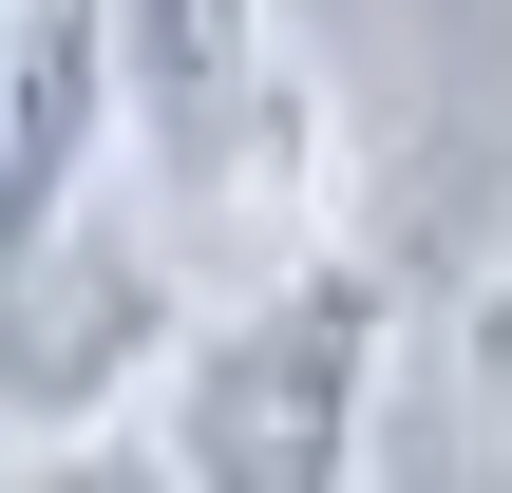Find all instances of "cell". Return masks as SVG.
Instances as JSON below:
<instances>
[{
    "instance_id": "cell-1",
    "label": "cell",
    "mask_w": 512,
    "mask_h": 493,
    "mask_svg": "<svg viewBox=\"0 0 512 493\" xmlns=\"http://www.w3.org/2000/svg\"><path fill=\"white\" fill-rule=\"evenodd\" d=\"M380 380H399V285H380V247H323V266L190 304V342L152 380V456H171V493H361Z\"/></svg>"
},
{
    "instance_id": "cell-2",
    "label": "cell",
    "mask_w": 512,
    "mask_h": 493,
    "mask_svg": "<svg viewBox=\"0 0 512 493\" xmlns=\"http://www.w3.org/2000/svg\"><path fill=\"white\" fill-rule=\"evenodd\" d=\"M171 342H190V266L114 247L95 209L38 266H0V418H38V437H114V399H152Z\"/></svg>"
},
{
    "instance_id": "cell-3",
    "label": "cell",
    "mask_w": 512,
    "mask_h": 493,
    "mask_svg": "<svg viewBox=\"0 0 512 493\" xmlns=\"http://www.w3.org/2000/svg\"><path fill=\"white\" fill-rule=\"evenodd\" d=\"M114 171V38L95 0H0V266H38Z\"/></svg>"
},
{
    "instance_id": "cell-4",
    "label": "cell",
    "mask_w": 512,
    "mask_h": 493,
    "mask_svg": "<svg viewBox=\"0 0 512 493\" xmlns=\"http://www.w3.org/2000/svg\"><path fill=\"white\" fill-rule=\"evenodd\" d=\"M0 493H171V456H152V437H38Z\"/></svg>"
},
{
    "instance_id": "cell-5",
    "label": "cell",
    "mask_w": 512,
    "mask_h": 493,
    "mask_svg": "<svg viewBox=\"0 0 512 493\" xmlns=\"http://www.w3.org/2000/svg\"><path fill=\"white\" fill-rule=\"evenodd\" d=\"M456 361H475V418H494V437H512V266H494V285H475V323H456Z\"/></svg>"
}]
</instances>
